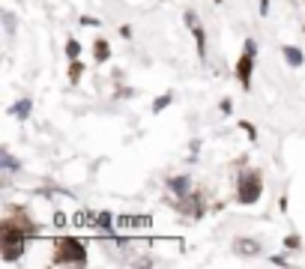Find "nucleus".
<instances>
[{
  "instance_id": "obj_1",
  "label": "nucleus",
  "mask_w": 305,
  "mask_h": 269,
  "mask_svg": "<svg viewBox=\"0 0 305 269\" xmlns=\"http://www.w3.org/2000/svg\"><path fill=\"white\" fill-rule=\"evenodd\" d=\"M33 234V227H12L6 224L0 234V248H3V260H18L24 251V239Z\"/></svg>"
},
{
  "instance_id": "obj_2",
  "label": "nucleus",
  "mask_w": 305,
  "mask_h": 269,
  "mask_svg": "<svg viewBox=\"0 0 305 269\" xmlns=\"http://www.w3.org/2000/svg\"><path fill=\"white\" fill-rule=\"evenodd\" d=\"M57 263H87V251H84V242L78 239H60L57 242V254H54Z\"/></svg>"
},
{
  "instance_id": "obj_3",
  "label": "nucleus",
  "mask_w": 305,
  "mask_h": 269,
  "mask_svg": "<svg viewBox=\"0 0 305 269\" xmlns=\"http://www.w3.org/2000/svg\"><path fill=\"white\" fill-rule=\"evenodd\" d=\"M260 191H263V182H260L257 174L240 177V182H237V198H240V204H257Z\"/></svg>"
},
{
  "instance_id": "obj_4",
  "label": "nucleus",
  "mask_w": 305,
  "mask_h": 269,
  "mask_svg": "<svg viewBox=\"0 0 305 269\" xmlns=\"http://www.w3.org/2000/svg\"><path fill=\"white\" fill-rule=\"evenodd\" d=\"M251 69H254V54L251 51H245L243 57H240V63H237V75H240V84L248 90L251 87Z\"/></svg>"
},
{
  "instance_id": "obj_5",
  "label": "nucleus",
  "mask_w": 305,
  "mask_h": 269,
  "mask_svg": "<svg viewBox=\"0 0 305 269\" xmlns=\"http://www.w3.org/2000/svg\"><path fill=\"white\" fill-rule=\"evenodd\" d=\"M150 227L147 215H117V230H144Z\"/></svg>"
},
{
  "instance_id": "obj_6",
  "label": "nucleus",
  "mask_w": 305,
  "mask_h": 269,
  "mask_svg": "<svg viewBox=\"0 0 305 269\" xmlns=\"http://www.w3.org/2000/svg\"><path fill=\"white\" fill-rule=\"evenodd\" d=\"M168 188L174 191L177 198H185L188 191H192V179H188V177H174V179H168Z\"/></svg>"
},
{
  "instance_id": "obj_7",
  "label": "nucleus",
  "mask_w": 305,
  "mask_h": 269,
  "mask_svg": "<svg viewBox=\"0 0 305 269\" xmlns=\"http://www.w3.org/2000/svg\"><path fill=\"white\" fill-rule=\"evenodd\" d=\"M237 251L245 254V257H251V254L260 251V242H254V239H237Z\"/></svg>"
},
{
  "instance_id": "obj_8",
  "label": "nucleus",
  "mask_w": 305,
  "mask_h": 269,
  "mask_svg": "<svg viewBox=\"0 0 305 269\" xmlns=\"http://www.w3.org/2000/svg\"><path fill=\"white\" fill-rule=\"evenodd\" d=\"M30 108H33V105H30V99H18V102L12 105V117L27 120V117H30Z\"/></svg>"
},
{
  "instance_id": "obj_9",
  "label": "nucleus",
  "mask_w": 305,
  "mask_h": 269,
  "mask_svg": "<svg viewBox=\"0 0 305 269\" xmlns=\"http://www.w3.org/2000/svg\"><path fill=\"white\" fill-rule=\"evenodd\" d=\"M284 60L296 69V66H302V51H299V48H293V45H287V48H284Z\"/></svg>"
},
{
  "instance_id": "obj_10",
  "label": "nucleus",
  "mask_w": 305,
  "mask_h": 269,
  "mask_svg": "<svg viewBox=\"0 0 305 269\" xmlns=\"http://www.w3.org/2000/svg\"><path fill=\"white\" fill-rule=\"evenodd\" d=\"M93 51H96V60H108V57H111V48H108L105 39H96V48H93Z\"/></svg>"
},
{
  "instance_id": "obj_11",
  "label": "nucleus",
  "mask_w": 305,
  "mask_h": 269,
  "mask_svg": "<svg viewBox=\"0 0 305 269\" xmlns=\"http://www.w3.org/2000/svg\"><path fill=\"white\" fill-rule=\"evenodd\" d=\"M192 30H195V39H198V51L204 54V51H207V36H204V30H201V24H195Z\"/></svg>"
},
{
  "instance_id": "obj_12",
  "label": "nucleus",
  "mask_w": 305,
  "mask_h": 269,
  "mask_svg": "<svg viewBox=\"0 0 305 269\" xmlns=\"http://www.w3.org/2000/svg\"><path fill=\"white\" fill-rule=\"evenodd\" d=\"M66 54H69V60H78V54H81V45L75 42V39H69V42H66Z\"/></svg>"
},
{
  "instance_id": "obj_13",
  "label": "nucleus",
  "mask_w": 305,
  "mask_h": 269,
  "mask_svg": "<svg viewBox=\"0 0 305 269\" xmlns=\"http://www.w3.org/2000/svg\"><path fill=\"white\" fill-rule=\"evenodd\" d=\"M168 105H171V93H165V96H159L156 102H152V111H156V114H159V111H165Z\"/></svg>"
},
{
  "instance_id": "obj_14",
  "label": "nucleus",
  "mask_w": 305,
  "mask_h": 269,
  "mask_svg": "<svg viewBox=\"0 0 305 269\" xmlns=\"http://www.w3.org/2000/svg\"><path fill=\"white\" fill-rule=\"evenodd\" d=\"M0 162H3V168H6V171H18V162L9 156V152H3V156H0Z\"/></svg>"
},
{
  "instance_id": "obj_15",
  "label": "nucleus",
  "mask_w": 305,
  "mask_h": 269,
  "mask_svg": "<svg viewBox=\"0 0 305 269\" xmlns=\"http://www.w3.org/2000/svg\"><path fill=\"white\" fill-rule=\"evenodd\" d=\"M3 24H6V33H15V18H12L9 12L3 15Z\"/></svg>"
},
{
  "instance_id": "obj_16",
  "label": "nucleus",
  "mask_w": 305,
  "mask_h": 269,
  "mask_svg": "<svg viewBox=\"0 0 305 269\" xmlns=\"http://www.w3.org/2000/svg\"><path fill=\"white\" fill-rule=\"evenodd\" d=\"M185 24H188V27H195V24H201V21H198V15H195V12H185Z\"/></svg>"
},
{
  "instance_id": "obj_17",
  "label": "nucleus",
  "mask_w": 305,
  "mask_h": 269,
  "mask_svg": "<svg viewBox=\"0 0 305 269\" xmlns=\"http://www.w3.org/2000/svg\"><path fill=\"white\" fill-rule=\"evenodd\" d=\"M69 75H72V81H78V75H81V66H78V63H75V66L69 69Z\"/></svg>"
},
{
  "instance_id": "obj_18",
  "label": "nucleus",
  "mask_w": 305,
  "mask_h": 269,
  "mask_svg": "<svg viewBox=\"0 0 305 269\" xmlns=\"http://www.w3.org/2000/svg\"><path fill=\"white\" fill-rule=\"evenodd\" d=\"M257 3H260V15L270 12V0H257Z\"/></svg>"
},
{
  "instance_id": "obj_19",
  "label": "nucleus",
  "mask_w": 305,
  "mask_h": 269,
  "mask_svg": "<svg viewBox=\"0 0 305 269\" xmlns=\"http://www.w3.org/2000/svg\"><path fill=\"white\" fill-rule=\"evenodd\" d=\"M221 114H231V99H221Z\"/></svg>"
},
{
  "instance_id": "obj_20",
  "label": "nucleus",
  "mask_w": 305,
  "mask_h": 269,
  "mask_svg": "<svg viewBox=\"0 0 305 269\" xmlns=\"http://www.w3.org/2000/svg\"><path fill=\"white\" fill-rule=\"evenodd\" d=\"M215 3H221V0H215Z\"/></svg>"
}]
</instances>
